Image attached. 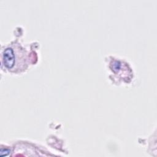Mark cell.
<instances>
[{
    "label": "cell",
    "instance_id": "cell-1",
    "mask_svg": "<svg viewBox=\"0 0 157 157\" xmlns=\"http://www.w3.org/2000/svg\"><path fill=\"white\" fill-rule=\"evenodd\" d=\"M2 61L7 69L12 72H20L27 68V54L18 44L6 47L2 53Z\"/></svg>",
    "mask_w": 157,
    "mask_h": 157
}]
</instances>
